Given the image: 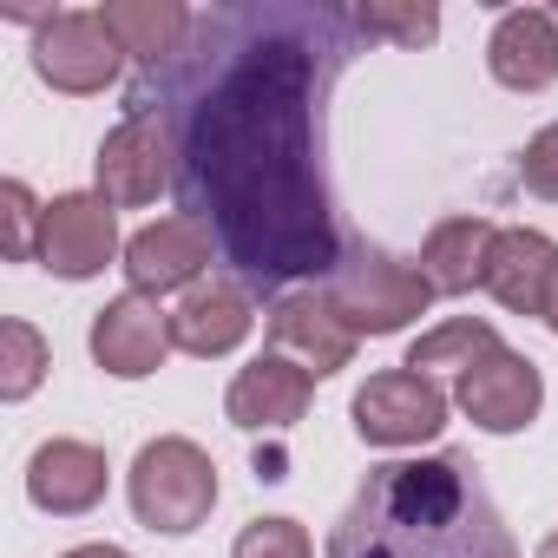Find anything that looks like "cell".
I'll return each instance as SVG.
<instances>
[{"label": "cell", "instance_id": "6da1fadb", "mask_svg": "<svg viewBox=\"0 0 558 558\" xmlns=\"http://www.w3.org/2000/svg\"><path fill=\"white\" fill-rule=\"evenodd\" d=\"M355 8L236 0L204 8L191 40L145 66L125 112H158L178 158V217L204 223L250 296L329 283L349 256L329 197V93L355 60Z\"/></svg>", "mask_w": 558, "mask_h": 558}, {"label": "cell", "instance_id": "7a4b0ae2", "mask_svg": "<svg viewBox=\"0 0 558 558\" xmlns=\"http://www.w3.org/2000/svg\"><path fill=\"white\" fill-rule=\"evenodd\" d=\"M323 558H519L473 453L368 466Z\"/></svg>", "mask_w": 558, "mask_h": 558}, {"label": "cell", "instance_id": "3957f363", "mask_svg": "<svg viewBox=\"0 0 558 558\" xmlns=\"http://www.w3.org/2000/svg\"><path fill=\"white\" fill-rule=\"evenodd\" d=\"M217 506V466L197 440L184 434H165L151 447H138L132 460V512L145 532H165V538H184L210 519Z\"/></svg>", "mask_w": 558, "mask_h": 558}, {"label": "cell", "instance_id": "277c9868", "mask_svg": "<svg viewBox=\"0 0 558 558\" xmlns=\"http://www.w3.org/2000/svg\"><path fill=\"white\" fill-rule=\"evenodd\" d=\"M329 303L355 336H401L434 303V290H427V276L414 263H401V256H388L375 243H349L342 269L329 276Z\"/></svg>", "mask_w": 558, "mask_h": 558}, {"label": "cell", "instance_id": "5b68a950", "mask_svg": "<svg viewBox=\"0 0 558 558\" xmlns=\"http://www.w3.org/2000/svg\"><path fill=\"white\" fill-rule=\"evenodd\" d=\"M93 171H99V197H106L112 210L158 204V191H171V178H178L171 125H165L158 112H125V119L106 132Z\"/></svg>", "mask_w": 558, "mask_h": 558}, {"label": "cell", "instance_id": "8992f818", "mask_svg": "<svg viewBox=\"0 0 558 558\" xmlns=\"http://www.w3.org/2000/svg\"><path fill=\"white\" fill-rule=\"evenodd\" d=\"M119 66H125V53H119V40L106 34L99 14L66 8V14H47L40 34H34V73L53 93H73V99L106 93L119 80Z\"/></svg>", "mask_w": 558, "mask_h": 558}, {"label": "cell", "instance_id": "52a82bcc", "mask_svg": "<svg viewBox=\"0 0 558 558\" xmlns=\"http://www.w3.org/2000/svg\"><path fill=\"white\" fill-rule=\"evenodd\" d=\"M355 434L368 447H421L447 427V395L434 388V375H414V368H388V375H368L362 395H355Z\"/></svg>", "mask_w": 558, "mask_h": 558}, {"label": "cell", "instance_id": "ba28073f", "mask_svg": "<svg viewBox=\"0 0 558 558\" xmlns=\"http://www.w3.org/2000/svg\"><path fill=\"white\" fill-rule=\"evenodd\" d=\"M453 401L466 408L473 427H486V434H519V427L538 421L545 381H538V362H525L519 349L499 342V349L480 355L466 375H453Z\"/></svg>", "mask_w": 558, "mask_h": 558}, {"label": "cell", "instance_id": "9c48e42d", "mask_svg": "<svg viewBox=\"0 0 558 558\" xmlns=\"http://www.w3.org/2000/svg\"><path fill=\"white\" fill-rule=\"evenodd\" d=\"M119 256V223H112V204L99 191H66L47 204L40 217V263L66 283H86L106 263Z\"/></svg>", "mask_w": 558, "mask_h": 558}, {"label": "cell", "instance_id": "30bf717a", "mask_svg": "<svg viewBox=\"0 0 558 558\" xmlns=\"http://www.w3.org/2000/svg\"><path fill=\"white\" fill-rule=\"evenodd\" d=\"M210 256H217V243H210V230L204 223H191V217H158V223H145L132 243H125V283H132V296H165V290H197V276L210 269Z\"/></svg>", "mask_w": 558, "mask_h": 558}, {"label": "cell", "instance_id": "8fae6325", "mask_svg": "<svg viewBox=\"0 0 558 558\" xmlns=\"http://www.w3.org/2000/svg\"><path fill=\"white\" fill-rule=\"evenodd\" d=\"M269 342H276V355L303 362V368L323 381V375H336V368L355 362V342H362V336L336 316L329 290H296V296H283V303H269Z\"/></svg>", "mask_w": 558, "mask_h": 558}, {"label": "cell", "instance_id": "7c38bea8", "mask_svg": "<svg viewBox=\"0 0 558 558\" xmlns=\"http://www.w3.org/2000/svg\"><path fill=\"white\" fill-rule=\"evenodd\" d=\"M171 349H178V342H171V316H165L151 296H119V303H106V310L93 316V362H99L106 375H119V381L158 375Z\"/></svg>", "mask_w": 558, "mask_h": 558}, {"label": "cell", "instance_id": "4fadbf2b", "mask_svg": "<svg viewBox=\"0 0 558 558\" xmlns=\"http://www.w3.org/2000/svg\"><path fill=\"white\" fill-rule=\"evenodd\" d=\"M310 395H316V375L303 362H290V355H256L230 381L223 414L236 427H250V434H283V427H296L310 414Z\"/></svg>", "mask_w": 558, "mask_h": 558}, {"label": "cell", "instance_id": "5bb4252c", "mask_svg": "<svg viewBox=\"0 0 558 558\" xmlns=\"http://www.w3.org/2000/svg\"><path fill=\"white\" fill-rule=\"evenodd\" d=\"M106 480H112V466H106V453L93 440H47L27 460V499L40 512H53V519L93 512L106 499Z\"/></svg>", "mask_w": 558, "mask_h": 558}, {"label": "cell", "instance_id": "9a60e30c", "mask_svg": "<svg viewBox=\"0 0 558 558\" xmlns=\"http://www.w3.org/2000/svg\"><path fill=\"white\" fill-rule=\"evenodd\" d=\"M250 323H256L250 290L236 283V276H210V283L184 290V303L171 310V342L184 355H197V362H217V355H230L250 336Z\"/></svg>", "mask_w": 558, "mask_h": 558}, {"label": "cell", "instance_id": "2e32d148", "mask_svg": "<svg viewBox=\"0 0 558 558\" xmlns=\"http://www.w3.org/2000/svg\"><path fill=\"white\" fill-rule=\"evenodd\" d=\"M486 66L506 93H545L558 86V21L545 8H512L499 14L486 40Z\"/></svg>", "mask_w": 558, "mask_h": 558}, {"label": "cell", "instance_id": "e0dca14e", "mask_svg": "<svg viewBox=\"0 0 558 558\" xmlns=\"http://www.w3.org/2000/svg\"><path fill=\"white\" fill-rule=\"evenodd\" d=\"M551 269H558V243L538 230H499L486 250V296L506 316H545V290H551Z\"/></svg>", "mask_w": 558, "mask_h": 558}, {"label": "cell", "instance_id": "ac0fdd59", "mask_svg": "<svg viewBox=\"0 0 558 558\" xmlns=\"http://www.w3.org/2000/svg\"><path fill=\"white\" fill-rule=\"evenodd\" d=\"M99 21H106V34L119 40V53L138 60V73H145V66H165V60L191 40V21H197V14L178 8V0H106Z\"/></svg>", "mask_w": 558, "mask_h": 558}, {"label": "cell", "instance_id": "d6986e66", "mask_svg": "<svg viewBox=\"0 0 558 558\" xmlns=\"http://www.w3.org/2000/svg\"><path fill=\"white\" fill-rule=\"evenodd\" d=\"M493 223L486 217H447L434 223L427 250H421V276L434 296H466L473 283H486V250H493Z\"/></svg>", "mask_w": 558, "mask_h": 558}, {"label": "cell", "instance_id": "ffe728a7", "mask_svg": "<svg viewBox=\"0 0 558 558\" xmlns=\"http://www.w3.org/2000/svg\"><path fill=\"white\" fill-rule=\"evenodd\" d=\"M499 349V336H493V323H473V316H453V323H440V329H427L414 349H408V368L414 375H434V368H453V375H466L480 355H493Z\"/></svg>", "mask_w": 558, "mask_h": 558}, {"label": "cell", "instance_id": "44dd1931", "mask_svg": "<svg viewBox=\"0 0 558 558\" xmlns=\"http://www.w3.org/2000/svg\"><path fill=\"white\" fill-rule=\"evenodd\" d=\"M355 34L362 40H395V47H427L440 34V8H427V0H408V8L368 0V8H355Z\"/></svg>", "mask_w": 558, "mask_h": 558}, {"label": "cell", "instance_id": "7402d4cb", "mask_svg": "<svg viewBox=\"0 0 558 558\" xmlns=\"http://www.w3.org/2000/svg\"><path fill=\"white\" fill-rule=\"evenodd\" d=\"M0 349H8V355H0V395H8V401H27L40 381H47V342H40V329L34 323H0Z\"/></svg>", "mask_w": 558, "mask_h": 558}, {"label": "cell", "instance_id": "603a6c76", "mask_svg": "<svg viewBox=\"0 0 558 558\" xmlns=\"http://www.w3.org/2000/svg\"><path fill=\"white\" fill-rule=\"evenodd\" d=\"M40 217H47V204H34V191L21 178L0 184V250H8V263L40 256Z\"/></svg>", "mask_w": 558, "mask_h": 558}, {"label": "cell", "instance_id": "cb8c5ba5", "mask_svg": "<svg viewBox=\"0 0 558 558\" xmlns=\"http://www.w3.org/2000/svg\"><path fill=\"white\" fill-rule=\"evenodd\" d=\"M230 558H316L310 532L296 519H250L230 545Z\"/></svg>", "mask_w": 558, "mask_h": 558}, {"label": "cell", "instance_id": "d4e9b609", "mask_svg": "<svg viewBox=\"0 0 558 558\" xmlns=\"http://www.w3.org/2000/svg\"><path fill=\"white\" fill-rule=\"evenodd\" d=\"M519 184H525L532 197H551V204H558V125H545V132L525 138V151H519Z\"/></svg>", "mask_w": 558, "mask_h": 558}, {"label": "cell", "instance_id": "484cf974", "mask_svg": "<svg viewBox=\"0 0 558 558\" xmlns=\"http://www.w3.org/2000/svg\"><path fill=\"white\" fill-rule=\"evenodd\" d=\"M60 558H132V551H119V545H73V551H60Z\"/></svg>", "mask_w": 558, "mask_h": 558}, {"label": "cell", "instance_id": "4316f807", "mask_svg": "<svg viewBox=\"0 0 558 558\" xmlns=\"http://www.w3.org/2000/svg\"><path fill=\"white\" fill-rule=\"evenodd\" d=\"M545 329L558 336V269H551V290H545Z\"/></svg>", "mask_w": 558, "mask_h": 558}, {"label": "cell", "instance_id": "83f0119b", "mask_svg": "<svg viewBox=\"0 0 558 558\" xmlns=\"http://www.w3.org/2000/svg\"><path fill=\"white\" fill-rule=\"evenodd\" d=\"M538 558H558V532H551V538H545V545H538Z\"/></svg>", "mask_w": 558, "mask_h": 558}]
</instances>
